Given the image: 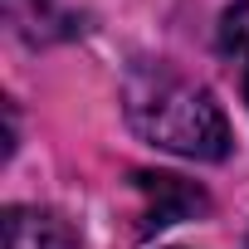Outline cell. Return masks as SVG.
I'll list each match as a JSON object with an SVG mask.
<instances>
[{
    "instance_id": "cell-2",
    "label": "cell",
    "mask_w": 249,
    "mask_h": 249,
    "mask_svg": "<svg viewBox=\"0 0 249 249\" xmlns=\"http://www.w3.org/2000/svg\"><path fill=\"white\" fill-rule=\"evenodd\" d=\"M0 249H78V234L59 210L10 205L0 220Z\"/></svg>"
},
{
    "instance_id": "cell-1",
    "label": "cell",
    "mask_w": 249,
    "mask_h": 249,
    "mask_svg": "<svg viewBox=\"0 0 249 249\" xmlns=\"http://www.w3.org/2000/svg\"><path fill=\"white\" fill-rule=\"evenodd\" d=\"M127 122L161 152L191 157V161H220L230 152V122L220 112V103L171 73V69H137L127 83Z\"/></svg>"
},
{
    "instance_id": "cell-3",
    "label": "cell",
    "mask_w": 249,
    "mask_h": 249,
    "mask_svg": "<svg viewBox=\"0 0 249 249\" xmlns=\"http://www.w3.org/2000/svg\"><path fill=\"white\" fill-rule=\"evenodd\" d=\"M137 191L147 200V225L161 230V225H176V220H191L205 210V191L181 181V176H166V171H137Z\"/></svg>"
},
{
    "instance_id": "cell-4",
    "label": "cell",
    "mask_w": 249,
    "mask_h": 249,
    "mask_svg": "<svg viewBox=\"0 0 249 249\" xmlns=\"http://www.w3.org/2000/svg\"><path fill=\"white\" fill-rule=\"evenodd\" d=\"M244 103H249V64H244Z\"/></svg>"
}]
</instances>
